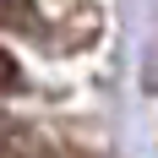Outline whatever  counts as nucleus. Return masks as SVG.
Returning a JSON list of instances; mask_svg holds the SVG:
<instances>
[{
	"label": "nucleus",
	"instance_id": "nucleus-1",
	"mask_svg": "<svg viewBox=\"0 0 158 158\" xmlns=\"http://www.w3.org/2000/svg\"><path fill=\"white\" fill-rule=\"evenodd\" d=\"M0 22L6 27H38V11H33V0H0Z\"/></svg>",
	"mask_w": 158,
	"mask_h": 158
},
{
	"label": "nucleus",
	"instance_id": "nucleus-2",
	"mask_svg": "<svg viewBox=\"0 0 158 158\" xmlns=\"http://www.w3.org/2000/svg\"><path fill=\"white\" fill-rule=\"evenodd\" d=\"M16 87H22V65H16V55L0 49V93H16Z\"/></svg>",
	"mask_w": 158,
	"mask_h": 158
}]
</instances>
